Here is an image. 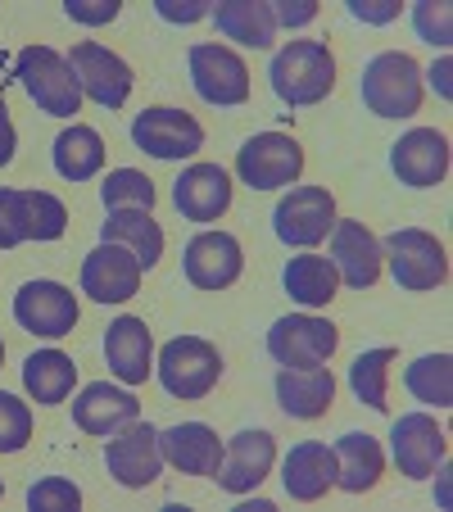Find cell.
I'll use <instances>...</instances> for the list:
<instances>
[{"label":"cell","mask_w":453,"mask_h":512,"mask_svg":"<svg viewBox=\"0 0 453 512\" xmlns=\"http://www.w3.org/2000/svg\"><path fill=\"white\" fill-rule=\"evenodd\" d=\"M268 78L281 105H318L336 87V59L322 41H286L272 55Z\"/></svg>","instance_id":"1"},{"label":"cell","mask_w":453,"mask_h":512,"mask_svg":"<svg viewBox=\"0 0 453 512\" xmlns=\"http://www.w3.org/2000/svg\"><path fill=\"white\" fill-rule=\"evenodd\" d=\"M14 78L23 82L32 100H37L41 114H55V118H73L82 109V87L73 78V68L59 50L50 46H23L19 59H14Z\"/></svg>","instance_id":"2"},{"label":"cell","mask_w":453,"mask_h":512,"mask_svg":"<svg viewBox=\"0 0 453 512\" xmlns=\"http://www.w3.org/2000/svg\"><path fill=\"white\" fill-rule=\"evenodd\" d=\"M64 227H68V209L50 191H10V186H0V250H14L23 241H59Z\"/></svg>","instance_id":"3"},{"label":"cell","mask_w":453,"mask_h":512,"mask_svg":"<svg viewBox=\"0 0 453 512\" xmlns=\"http://www.w3.org/2000/svg\"><path fill=\"white\" fill-rule=\"evenodd\" d=\"M363 105L381 118H408L422 105V68L413 55L386 50L363 68Z\"/></svg>","instance_id":"4"},{"label":"cell","mask_w":453,"mask_h":512,"mask_svg":"<svg viewBox=\"0 0 453 512\" xmlns=\"http://www.w3.org/2000/svg\"><path fill=\"white\" fill-rule=\"evenodd\" d=\"M222 377V354L200 336H177L159 349V381L173 399H204Z\"/></svg>","instance_id":"5"},{"label":"cell","mask_w":453,"mask_h":512,"mask_svg":"<svg viewBox=\"0 0 453 512\" xmlns=\"http://www.w3.org/2000/svg\"><path fill=\"white\" fill-rule=\"evenodd\" d=\"M381 259L390 263L395 281L404 290H435L449 277V259H444V245L435 241L422 227H399L381 241Z\"/></svg>","instance_id":"6"},{"label":"cell","mask_w":453,"mask_h":512,"mask_svg":"<svg viewBox=\"0 0 453 512\" xmlns=\"http://www.w3.org/2000/svg\"><path fill=\"white\" fill-rule=\"evenodd\" d=\"M236 173L250 191H277L304 173V150L286 132H259L236 150Z\"/></svg>","instance_id":"7"},{"label":"cell","mask_w":453,"mask_h":512,"mask_svg":"<svg viewBox=\"0 0 453 512\" xmlns=\"http://www.w3.org/2000/svg\"><path fill=\"white\" fill-rule=\"evenodd\" d=\"M340 345V331L327 318L313 313H290L277 318L268 331V354L277 358L281 368H322Z\"/></svg>","instance_id":"8"},{"label":"cell","mask_w":453,"mask_h":512,"mask_svg":"<svg viewBox=\"0 0 453 512\" xmlns=\"http://www.w3.org/2000/svg\"><path fill=\"white\" fill-rule=\"evenodd\" d=\"M272 227L286 245H309L327 241V232L336 227V200L327 186H290V195H281V204L272 209Z\"/></svg>","instance_id":"9"},{"label":"cell","mask_w":453,"mask_h":512,"mask_svg":"<svg viewBox=\"0 0 453 512\" xmlns=\"http://www.w3.org/2000/svg\"><path fill=\"white\" fill-rule=\"evenodd\" d=\"M186 59H191V82L200 100H209V105H245L250 100V68L232 46L200 41Z\"/></svg>","instance_id":"10"},{"label":"cell","mask_w":453,"mask_h":512,"mask_svg":"<svg viewBox=\"0 0 453 512\" xmlns=\"http://www.w3.org/2000/svg\"><path fill=\"white\" fill-rule=\"evenodd\" d=\"M105 467L123 490H145V485L159 476L164 467V454H159V431L150 422H127L123 431L109 435V449H105Z\"/></svg>","instance_id":"11"},{"label":"cell","mask_w":453,"mask_h":512,"mask_svg":"<svg viewBox=\"0 0 453 512\" xmlns=\"http://www.w3.org/2000/svg\"><path fill=\"white\" fill-rule=\"evenodd\" d=\"M68 68H73L82 96H91L105 109H123L127 96H132V68L114 50L100 46V41H78L73 55H68Z\"/></svg>","instance_id":"12"},{"label":"cell","mask_w":453,"mask_h":512,"mask_svg":"<svg viewBox=\"0 0 453 512\" xmlns=\"http://www.w3.org/2000/svg\"><path fill=\"white\" fill-rule=\"evenodd\" d=\"M132 141H136V150H145V155H155V159H186L204 145V127L186 109L155 105V109H145V114H136Z\"/></svg>","instance_id":"13"},{"label":"cell","mask_w":453,"mask_h":512,"mask_svg":"<svg viewBox=\"0 0 453 512\" xmlns=\"http://www.w3.org/2000/svg\"><path fill=\"white\" fill-rule=\"evenodd\" d=\"M14 318H19V327L32 331V336L59 340L78 327V300H73V290L59 286V281H28V286L14 295Z\"/></svg>","instance_id":"14"},{"label":"cell","mask_w":453,"mask_h":512,"mask_svg":"<svg viewBox=\"0 0 453 512\" xmlns=\"http://www.w3.org/2000/svg\"><path fill=\"white\" fill-rule=\"evenodd\" d=\"M186 281L200 290H227L241 281V268H245V254H241V241L232 232H200L186 241Z\"/></svg>","instance_id":"15"},{"label":"cell","mask_w":453,"mask_h":512,"mask_svg":"<svg viewBox=\"0 0 453 512\" xmlns=\"http://www.w3.org/2000/svg\"><path fill=\"white\" fill-rule=\"evenodd\" d=\"M141 263H136L132 250L105 241L82 259V290H87L96 304H123L141 290Z\"/></svg>","instance_id":"16"},{"label":"cell","mask_w":453,"mask_h":512,"mask_svg":"<svg viewBox=\"0 0 453 512\" xmlns=\"http://www.w3.org/2000/svg\"><path fill=\"white\" fill-rule=\"evenodd\" d=\"M390 449H395V467L413 481H426L435 467L444 463V431L435 426L431 413H404L390 431Z\"/></svg>","instance_id":"17"},{"label":"cell","mask_w":453,"mask_h":512,"mask_svg":"<svg viewBox=\"0 0 453 512\" xmlns=\"http://www.w3.org/2000/svg\"><path fill=\"white\" fill-rule=\"evenodd\" d=\"M390 168L399 173L404 186H440L449 177V141L435 127H413L395 141L390 150Z\"/></svg>","instance_id":"18"},{"label":"cell","mask_w":453,"mask_h":512,"mask_svg":"<svg viewBox=\"0 0 453 512\" xmlns=\"http://www.w3.org/2000/svg\"><path fill=\"white\" fill-rule=\"evenodd\" d=\"M272 463H277V440L268 431H241L232 435V445L222 449V467L213 481L232 494H250L254 485H263Z\"/></svg>","instance_id":"19"},{"label":"cell","mask_w":453,"mask_h":512,"mask_svg":"<svg viewBox=\"0 0 453 512\" xmlns=\"http://www.w3.org/2000/svg\"><path fill=\"white\" fill-rule=\"evenodd\" d=\"M173 204L191 223H218L222 213L232 209V177L222 173L218 164H191L177 177Z\"/></svg>","instance_id":"20"},{"label":"cell","mask_w":453,"mask_h":512,"mask_svg":"<svg viewBox=\"0 0 453 512\" xmlns=\"http://www.w3.org/2000/svg\"><path fill=\"white\" fill-rule=\"evenodd\" d=\"M331 263H336L345 286L363 290L381 277V241L358 218H336V227H331Z\"/></svg>","instance_id":"21"},{"label":"cell","mask_w":453,"mask_h":512,"mask_svg":"<svg viewBox=\"0 0 453 512\" xmlns=\"http://www.w3.org/2000/svg\"><path fill=\"white\" fill-rule=\"evenodd\" d=\"M159 454L186 476H218L222 467V440L204 422H177L159 431Z\"/></svg>","instance_id":"22"},{"label":"cell","mask_w":453,"mask_h":512,"mask_svg":"<svg viewBox=\"0 0 453 512\" xmlns=\"http://www.w3.org/2000/svg\"><path fill=\"white\" fill-rule=\"evenodd\" d=\"M136 417H141L136 395L109 386V381H91V386L73 399V422L87 435H114V431H123L127 422H136Z\"/></svg>","instance_id":"23"},{"label":"cell","mask_w":453,"mask_h":512,"mask_svg":"<svg viewBox=\"0 0 453 512\" xmlns=\"http://www.w3.org/2000/svg\"><path fill=\"white\" fill-rule=\"evenodd\" d=\"M105 358L109 372H114L123 386H141L150 377V358H155V340H150V327L141 318H118L109 322L105 331Z\"/></svg>","instance_id":"24"},{"label":"cell","mask_w":453,"mask_h":512,"mask_svg":"<svg viewBox=\"0 0 453 512\" xmlns=\"http://www.w3.org/2000/svg\"><path fill=\"white\" fill-rule=\"evenodd\" d=\"M281 485H286L290 499L318 503L322 494L336 485V449H327L322 440L295 445L286 454V467H281Z\"/></svg>","instance_id":"25"},{"label":"cell","mask_w":453,"mask_h":512,"mask_svg":"<svg viewBox=\"0 0 453 512\" xmlns=\"http://www.w3.org/2000/svg\"><path fill=\"white\" fill-rule=\"evenodd\" d=\"M336 399V377L327 368H281L277 372V404L286 417L313 422Z\"/></svg>","instance_id":"26"},{"label":"cell","mask_w":453,"mask_h":512,"mask_svg":"<svg viewBox=\"0 0 453 512\" xmlns=\"http://www.w3.org/2000/svg\"><path fill=\"white\" fill-rule=\"evenodd\" d=\"M100 232H105V241L132 250L141 268H155L159 254H164V227L150 218V209H109Z\"/></svg>","instance_id":"27"},{"label":"cell","mask_w":453,"mask_h":512,"mask_svg":"<svg viewBox=\"0 0 453 512\" xmlns=\"http://www.w3.org/2000/svg\"><path fill=\"white\" fill-rule=\"evenodd\" d=\"M381 467H386V454L367 431H349L340 435L336 445V485L349 494H363L381 481Z\"/></svg>","instance_id":"28"},{"label":"cell","mask_w":453,"mask_h":512,"mask_svg":"<svg viewBox=\"0 0 453 512\" xmlns=\"http://www.w3.org/2000/svg\"><path fill=\"white\" fill-rule=\"evenodd\" d=\"M286 295L295 304H304V309H327L331 300H336V286H340V272L331 259H322V254H299V259L286 263Z\"/></svg>","instance_id":"29"},{"label":"cell","mask_w":453,"mask_h":512,"mask_svg":"<svg viewBox=\"0 0 453 512\" xmlns=\"http://www.w3.org/2000/svg\"><path fill=\"white\" fill-rule=\"evenodd\" d=\"M209 19L218 23L222 37L241 41L250 50H268L272 37H277V23H272V10L259 5V0H227V5H213Z\"/></svg>","instance_id":"30"},{"label":"cell","mask_w":453,"mask_h":512,"mask_svg":"<svg viewBox=\"0 0 453 512\" xmlns=\"http://www.w3.org/2000/svg\"><path fill=\"white\" fill-rule=\"evenodd\" d=\"M105 168V141H100L96 127L73 123L55 136V173L68 182H87Z\"/></svg>","instance_id":"31"},{"label":"cell","mask_w":453,"mask_h":512,"mask_svg":"<svg viewBox=\"0 0 453 512\" xmlns=\"http://www.w3.org/2000/svg\"><path fill=\"white\" fill-rule=\"evenodd\" d=\"M73 381H78V368L73 358L59 354V349H37V354L23 363V386L37 404H64L73 395Z\"/></svg>","instance_id":"32"},{"label":"cell","mask_w":453,"mask_h":512,"mask_svg":"<svg viewBox=\"0 0 453 512\" xmlns=\"http://www.w3.org/2000/svg\"><path fill=\"white\" fill-rule=\"evenodd\" d=\"M404 386L413 390V399L435 408L453 404V358L449 354H422L413 368L404 372Z\"/></svg>","instance_id":"33"},{"label":"cell","mask_w":453,"mask_h":512,"mask_svg":"<svg viewBox=\"0 0 453 512\" xmlns=\"http://www.w3.org/2000/svg\"><path fill=\"white\" fill-rule=\"evenodd\" d=\"M390 363H395V349H367V354L354 358L349 368V386L363 399L372 413H386V381H390Z\"/></svg>","instance_id":"34"},{"label":"cell","mask_w":453,"mask_h":512,"mask_svg":"<svg viewBox=\"0 0 453 512\" xmlns=\"http://www.w3.org/2000/svg\"><path fill=\"white\" fill-rule=\"evenodd\" d=\"M100 200H105V209H150L155 204V182L136 173V168H114L100 186Z\"/></svg>","instance_id":"35"},{"label":"cell","mask_w":453,"mask_h":512,"mask_svg":"<svg viewBox=\"0 0 453 512\" xmlns=\"http://www.w3.org/2000/svg\"><path fill=\"white\" fill-rule=\"evenodd\" d=\"M32 440V413L19 395L0 390V454H19Z\"/></svg>","instance_id":"36"},{"label":"cell","mask_w":453,"mask_h":512,"mask_svg":"<svg viewBox=\"0 0 453 512\" xmlns=\"http://www.w3.org/2000/svg\"><path fill=\"white\" fill-rule=\"evenodd\" d=\"M28 508L32 512H78L82 508V490L64 476H41L28 490Z\"/></svg>","instance_id":"37"},{"label":"cell","mask_w":453,"mask_h":512,"mask_svg":"<svg viewBox=\"0 0 453 512\" xmlns=\"http://www.w3.org/2000/svg\"><path fill=\"white\" fill-rule=\"evenodd\" d=\"M449 5H435V0H422L413 10V23H417V32H422L431 46H449L453 41V32H449Z\"/></svg>","instance_id":"38"},{"label":"cell","mask_w":453,"mask_h":512,"mask_svg":"<svg viewBox=\"0 0 453 512\" xmlns=\"http://www.w3.org/2000/svg\"><path fill=\"white\" fill-rule=\"evenodd\" d=\"M64 10L73 23H87V28H100V23L118 19V0H64Z\"/></svg>","instance_id":"39"},{"label":"cell","mask_w":453,"mask_h":512,"mask_svg":"<svg viewBox=\"0 0 453 512\" xmlns=\"http://www.w3.org/2000/svg\"><path fill=\"white\" fill-rule=\"evenodd\" d=\"M272 23H286V28H304V23L318 19V5L313 0H272Z\"/></svg>","instance_id":"40"},{"label":"cell","mask_w":453,"mask_h":512,"mask_svg":"<svg viewBox=\"0 0 453 512\" xmlns=\"http://www.w3.org/2000/svg\"><path fill=\"white\" fill-rule=\"evenodd\" d=\"M155 10L164 14L168 23H200V19H209V0H182V5H177V0H159Z\"/></svg>","instance_id":"41"},{"label":"cell","mask_w":453,"mask_h":512,"mask_svg":"<svg viewBox=\"0 0 453 512\" xmlns=\"http://www.w3.org/2000/svg\"><path fill=\"white\" fill-rule=\"evenodd\" d=\"M349 14L363 23H390L399 19V5L395 0H349Z\"/></svg>","instance_id":"42"},{"label":"cell","mask_w":453,"mask_h":512,"mask_svg":"<svg viewBox=\"0 0 453 512\" xmlns=\"http://www.w3.org/2000/svg\"><path fill=\"white\" fill-rule=\"evenodd\" d=\"M14 159V123H10V109H5V96H0V168Z\"/></svg>","instance_id":"43"},{"label":"cell","mask_w":453,"mask_h":512,"mask_svg":"<svg viewBox=\"0 0 453 512\" xmlns=\"http://www.w3.org/2000/svg\"><path fill=\"white\" fill-rule=\"evenodd\" d=\"M431 82L440 87V96H449V59H440V64L431 68Z\"/></svg>","instance_id":"44"},{"label":"cell","mask_w":453,"mask_h":512,"mask_svg":"<svg viewBox=\"0 0 453 512\" xmlns=\"http://www.w3.org/2000/svg\"><path fill=\"white\" fill-rule=\"evenodd\" d=\"M0 358H5V345H0Z\"/></svg>","instance_id":"45"},{"label":"cell","mask_w":453,"mask_h":512,"mask_svg":"<svg viewBox=\"0 0 453 512\" xmlns=\"http://www.w3.org/2000/svg\"><path fill=\"white\" fill-rule=\"evenodd\" d=\"M0 494H5V485H0Z\"/></svg>","instance_id":"46"}]
</instances>
